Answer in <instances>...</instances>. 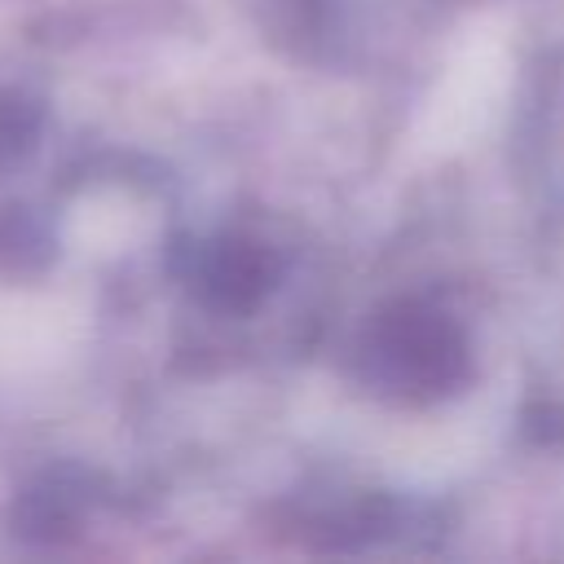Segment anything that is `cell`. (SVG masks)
I'll return each instance as SVG.
<instances>
[{
    "label": "cell",
    "mask_w": 564,
    "mask_h": 564,
    "mask_svg": "<svg viewBox=\"0 0 564 564\" xmlns=\"http://www.w3.org/2000/svg\"><path fill=\"white\" fill-rule=\"evenodd\" d=\"M370 370L405 397H436L467 375L463 330L423 304H397L370 326Z\"/></svg>",
    "instance_id": "6da1fadb"
},
{
    "label": "cell",
    "mask_w": 564,
    "mask_h": 564,
    "mask_svg": "<svg viewBox=\"0 0 564 564\" xmlns=\"http://www.w3.org/2000/svg\"><path fill=\"white\" fill-rule=\"evenodd\" d=\"M269 278H273V260L256 242L225 238L203 256V291H207V300H216L225 308L256 304L269 291Z\"/></svg>",
    "instance_id": "7a4b0ae2"
}]
</instances>
